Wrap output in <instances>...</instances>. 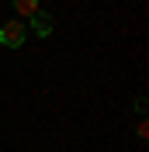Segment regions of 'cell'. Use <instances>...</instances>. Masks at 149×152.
<instances>
[{"instance_id":"obj_4","label":"cell","mask_w":149,"mask_h":152,"mask_svg":"<svg viewBox=\"0 0 149 152\" xmlns=\"http://www.w3.org/2000/svg\"><path fill=\"white\" fill-rule=\"evenodd\" d=\"M146 135H149V121L142 118V121H139V138H146Z\"/></svg>"},{"instance_id":"obj_2","label":"cell","mask_w":149,"mask_h":152,"mask_svg":"<svg viewBox=\"0 0 149 152\" xmlns=\"http://www.w3.org/2000/svg\"><path fill=\"white\" fill-rule=\"evenodd\" d=\"M31 28H35V35H42V38H49V35H52V18H49L45 10H38L35 18H31Z\"/></svg>"},{"instance_id":"obj_1","label":"cell","mask_w":149,"mask_h":152,"mask_svg":"<svg viewBox=\"0 0 149 152\" xmlns=\"http://www.w3.org/2000/svg\"><path fill=\"white\" fill-rule=\"evenodd\" d=\"M0 45L4 48H21L24 45V24L18 18H10V21L0 24Z\"/></svg>"},{"instance_id":"obj_3","label":"cell","mask_w":149,"mask_h":152,"mask_svg":"<svg viewBox=\"0 0 149 152\" xmlns=\"http://www.w3.org/2000/svg\"><path fill=\"white\" fill-rule=\"evenodd\" d=\"M10 7L18 10L21 18H35L38 10H42V4H38V0H10Z\"/></svg>"}]
</instances>
